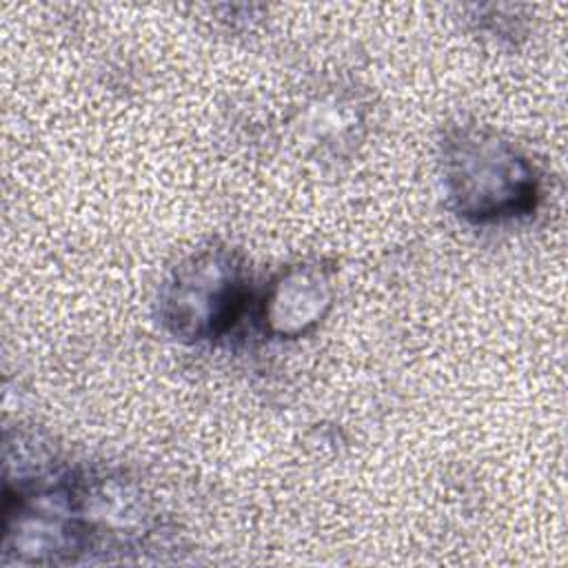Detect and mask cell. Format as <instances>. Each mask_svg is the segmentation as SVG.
I'll list each match as a JSON object with an SVG mask.
<instances>
[{
  "mask_svg": "<svg viewBox=\"0 0 568 568\" xmlns=\"http://www.w3.org/2000/svg\"><path fill=\"white\" fill-rule=\"evenodd\" d=\"M444 191L453 211L475 224L535 211L539 175L521 149L479 124H453L439 142Z\"/></svg>",
  "mask_w": 568,
  "mask_h": 568,
  "instance_id": "obj_1",
  "label": "cell"
},
{
  "mask_svg": "<svg viewBox=\"0 0 568 568\" xmlns=\"http://www.w3.org/2000/svg\"><path fill=\"white\" fill-rule=\"evenodd\" d=\"M4 486L2 564H69L89 550V486L71 473H20Z\"/></svg>",
  "mask_w": 568,
  "mask_h": 568,
  "instance_id": "obj_2",
  "label": "cell"
},
{
  "mask_svg": "<svg viewBox=\"0 0 568 568\" xmlns=\"http://www.w3.org/2000/svg\"><path fill=\"white\" fill-rule=\"evenodd\" d=\"M248 302V268L226 244H209L182 257L158 293L160 326L182 344L222 337Z\"/></svg>",
  "mask_w": 568,
  "mask_h": 568,
  "instance_id": "obj_3",
  "label": "cell"
},
{
  "mask_svg": "<svg viewBox=\"0 0 568 568\" xmlns=\"http://www.w3.org/2000/svg\"><path fill=\"white\" fill-rule=\"evenodd\" d=\"M335 304L333 268L320 260L282 268L262 300L264 331L280 339H297L317 328Z\"/></svg>",
  "mask_w": 568,
  "mask_h": 568,
  "instance_id": "obj_4",
  "label": "cell"
}]
</instances>
